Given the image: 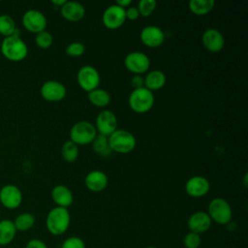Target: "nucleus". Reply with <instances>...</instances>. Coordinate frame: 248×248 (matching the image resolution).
Instances as JSON below:
<instances>
[{
    "mask_svg": "<svg viewBox=\"0 0 248 248\" xmlns=\"http://www.w3.org/2000/svg\"><path fill=\"white\" fill-rule=\"evenodd\" d=\"M66 94L65 85L56 80H47L41 87L42 97L48 102H59L65 98Z\"/></svg>",
    "mask_w": 248,
    "mask_h": 248,
    "instance_id": "ddd939ff",
    "label": "nucleus"
},
{
    "mask_svg": "<svg viewBox=\"0 0 248 248\" xmlns=\"http://www.w3.org/2000/svg\"><path fill=\"white\" fill-rule=\"evenodd\" d=\"M131 85L134 87V89L144 87V78H142L140 75H135L131 78Z\"/></svg>",
    "mask_w": 248,
    "mask_h": 248,
    "instance_id": "f704fd0d",
    "label": "nucleus"
},
{
    "mask_svg": "<svg viewBox=\"0 0 248 248\" xmlns=\"http://www.w3.org/2000/svg\"><path fill=\"white\" fill-rule=\"evenodd\" d=\"M166 76L160 70H152L144 77V87L148 90L161 89L166 84Z\"/></svg>",
    "mask_w": 248,
    "mask_h": 248,
    "instance_id": "412c9836",
    "label": "nucleus"
},
{
    "mask_svg": "<svg viewBox=\"0 0 248 248\" xmlns=\"http://www.w3.org/2000/svg\"><path fill=\"white\" fill-rule=\"evenodd\" d=\"M71 223V216L67 208L55 206L49 210L46 218L47 231L53 235H61L67 232Z\"/></svg>",
    "mask_w": 248,
    "mask_h": 248,
    "instance_id": "f257e3e1",
    "label": "nucleus"
},
{
    "mask_svg": "<svg viewBox=\"0 0 248 248\" xmlns=\"http://www.w3.org/2000/svg\"><path fill=\"white\" fill-rule=\"evenodd\" d=\"M214 5V0H190L189 9L194 15L203 16L211 12Z\"/></svg>",
    "mask_w": 248,
    "mask_h": 248,
    "instance_id": "b1692460",
    "label": "nucleus"
},
{
    "mask_svg": "<svg viewBox=\"0 0 248 248\" xmlns=\"http://www.w3.org/2000/svg\"><path fill=\"white\" fill-rule=\"evenodd\" d=\"M154 95L152 91L145 87L134 89L128 98L130 108L137 113L149 111L154 105Z\"/></svg>",
    "mask_w": 248,
    "mask_h": 248,
    "instance_id": "7ed1b4c3",
    "label": "nucleus"
},
{
    "mask_svg": "<svg viewBox=\"0 0 248 248\" xmlns=\"http://www.w3.org/2000/svg\"><path fill=\"white\" fill-rule=\"evenodd\" d=\"M1 52L3 56L11 61H21L28 54V47L19 35H12L4 38L1 43Z\"/></svg>",
    "mask_w": 248,
    "mask_h": 248,
    "instance_id": "f03ea898",
    "label": "nucleus"
},
{
    "mask_svg": "<svg viewBox=\"0 0 248 248\" xmlns=\"http://www.w3.org/2000/svg\"><path fill=\"white\" fill-rule=\"evenodd\" d=\"M16 230L14 222L9 219L0 221V246L10 244L16 237Z\"/></svg>",
    "mask_w": 248,
    "mask_h": 248,
    "instance_id": "4be33fe9",
    "label": "nucleus"
},
{
    "mask_svg": "<svg viewBox=\"0 0 248 248\" xmlns=\"http://www.w3.org/2000/svg\"><path fill=\"white\" fill-rule=\"evenodd\" d=\"M46 17L38 10H28L22 16V24L31 33H39L46 30Z\"/></svg>",
    "mask_w": 248,
    "mask_h": 248,
    "instance_id": "9d476101",
    "label": "nucleus"
},
{
    "mask_svg": "<svg viewBox=\"0 0 248 248\" xmlns=\"http://www.w3.org/2000/svg\"><path fill=\"white\" fill-rule=\"evenodd\" d=\"M157 2L155 0H140L138 3V11L141 16H149L155 11Z\"/></svg>",
    "mask_w": 248,
    "mask_h": 248,
    "instance_id": "c85d7f7f",
    "label": "nucleus"
},
{
    "mask_svg": "<svg viewBox=\"0 0 248 248\" xmlns=\"http://www.w3.org/2000/svg\"><path fill=\"white\" fill-rule=\"evenodd\" d=\"M77 80L83 90L89 92L98 88L101 77L96 68L90 65H84L78 71Z\"/></svg>",
    "mask_w": 248,
    "mask_h": 248,
    "instance_id": "0eeeda50",
    "label": "nucleus"
},
{
    "mask_svg": "<svg viewBox=\"0 0 248 248\" xmlns=\"http://www.w3.org/2000/svg\"><path fill=\"white\" fill-rule=\"evenodd\" d=\"M212 221L207 214V212L204 211H197L190 215L187 226L190 232H196V233H203L207 232L211 227Z\"/></svg>",
    "mask_w": 248,
    "mask_h": 248,
    "instance_id": "f3484780",
    "label": "nucleus"
},
{
    "mask_svg": "<svg viewBox=\"0 0 248 248\" xmlns=\"http://www.w3.org/2000/svg\"><path fill=\"white\" fill-rule=\"evenodd\" d=\"M207 214L212 222L219 225H227L232 221V209L231 204L223 198H214L207 207Z\"/></svg>",
    "mask_w": 248,
    "mask_h": 248,
    "instance_id": "39448f33",
    "label": "nucleus"
},
{
    "mask_svg": "<svg viewBox=\"0 0 248 248\" xmlns=\"http://www.w3.org/2000/svg\"><path fill=\"white\" fill-rule=\"evenodd\" d=\"M22 202L20 189L13 184L5 185L0 190V202L8 209L17 208Z\"/></svg>",
    "mask_w": 248,
    "mask_h": 248,
    "instance_id": "9b49d317",
    "label": "nucleus"
},
{
    "mask_svg": "<svg viewBox=\"0 0 248 248\" xmlns=\"http://www.w3.org/2000/svg\"><path fill=\"white\" fill-rule=\"evenodd\" d=\"M52 42H53L52 35L46 30L36 34L35 43H36L37 46L40 48H43V49L48 48L52 45Z\"/></svg>",
    "mask_w": 248,
    "mask_h": 248,
    "instance_id": "c756f323",
    "label": "nucleus"
},
{
    "mask_svg": "<svg viewBox=\"0 0 248 248\" xmlns=\"http://www.w3.org/2000/svg\"><path fill=\"white\" fill-rule=\"evenodd\" d=\"M61 155L68 163L75 162L78 157V147L72 140H67L61 147Z\"/></svg>",
    "mask_w": 248,
    "mask_h": 248,
    "instance_id": "bb28decb",
    "label": "nucleus"
},
{
    "mask_svg": "<svg viewBox=\"0 0 248 248\" xmlns=\"http://www.w3.org/2000/svg\"><path fill=\"white\" fill-rule=\"evenodd\" d=\"M144 248H158V247H155V246H146Z\"/></svg>",
    "mask_w": 248,
    "mask_h": 248,
    "instance_id": "58836bf2",
    "label": "nucleus"
},
{
    "mask_svg": "<svg viewBox=\"0 0 248 248\" xmlns=\"http://www.w3.org/2000/svg\"><path fill=\"white\" fill-rule=\"evenodd\" d=\"M51 199L57 206L68 208L74 202V196L70 188L65 185H56L51 190Z\"/></svg>",
    "mask_w": 248,
    "mask_h": 248,
    "instance_id": "aec40b11",
    "label": "nucleus"
},
{
    "mask_svg": "<svg viewBox=\"0 0 248 248\" xmlns=\"http://www.w3.org/2000/svg\"><path fill=\"white\" fill-rule=\"evenodd\" d=\"M210 190L209 181L202 175H195L190 177L185 183L186 193L193 198H202L205 196Z\"/></svg>",
    "mask_w": 248,
    "mask_h": 248,
    "instance_id": "2eb2a0df",
    "label": "nucleus"
},
{
    "mask_svg": "<svg viewBox=\"0 0 248 248\" xmlns=\"http://www.w3.org/2000/svg\"><path fill=\"white\" fill-rule=\"evenodd\" d=\"M92 143V148L93 150L100 156H108L111 153V150L108 145V137L104 135L97 134L95 139L93 140Z\"/></svg>",
    "mask_w": 248,
    "mask_h": 248,
    "instance_id": "a878e982",
    "label": "nucleus"
},
{
    "mask_svg": "<svg viewBox=\"0 0 248 248\" xmlns=\"http://www.w3.org/2000/svg\"><path fill=\"white\" fill-rule=\"evenodd\" d=\"M102 20L107 28L117 29L122 26L126 20L125 9L116 4L108 6L103 13Z\"/></svg>",
    "mask_w": 248,
    "mask_h": 248,
    "instance_id": "1a4fd4ad",
    "label": "nucleus"
},
{
    "mask_svg": "<svg viewBox=\"0 0 248 248\" xmlns=\"http://www.w3.org/2000/svg\"><path fill=\"white\" fill-rule=\"evenodd\" d=\"M85 52V46L80 42H74L67 46L66 53L69 56L78 57L81 56Z\"/></svg>",
    "mask_w": 248,
    "mask_h": 248,
    "instance_id": "2f4dec72",
    "label": "nucleus"
},
{
    "mask_svg": "<svg viewBox=\"0 0 248 248\" xmlns=\"http://www.w3.org/2000/svg\"><path fill=\"white\" fill-rule=\"evenodd\" d=\"M16 31V23L14 18L9 15L0 16V34L5 38L12 36Z\"/></svg>",
    "mask_w": 248,
    "mask_h": 248,
    "instance_id": "cd10ccee",
    "label": "nucleus"
},
{
    "mask_svg": "<svg viewBox=\"0 0 248 248\" xmlns=\"http://www.w3.org/2000/svg\"><path fill=\"white\" fill-rule=\"evenodd\" d=\"M14 225L16 227V232H27L30 229H32V227L35 224V217L32 213L29 212H23L18 214L16 219L13 221Z\"/></svg>",
    "mask_w": 248,
    "mask_h": 248,
    "instance_id": "393cba45",
    "label": "nucleus"
},
{
    "mask_svg": "<svg viewBox=\"0 0 248 248\" xmlns=\"http://www.w3.org/2000/svg\"><path fill=\"white\" fill-rule=\"evenodd\" d=\"M61 248H86V246L82 238L78 236H70L62 242Z\"/></svg>",
    "mask_w": 248,
    "mask_h": 248,
    "instance_id": "473e14b6",
    "label": "nucleus"
},
{
    "mask_svg": "<svg viewBox=\"0 0 248 248\" xmlns=\"http://www.w3.org/2000/svg\"><path fill=\"white\" fill-rule=\"evenodd\" d=\"M131 3H132L131 0H117L115 4H116L117 6L123 8V9H125V8L129 7V6L131 5Z\"/></svg>",
    "mask_w": 248,
    "mask_h": 248,
    "instance_id": "e433bc0d",
    "label": "nucleus"
},
{
    "mask_svg": "<svg viewBox=\"0 0 248 248\" xmlns=\"http://www.w3.org/2000/svg\"><path fill=\"white\" fill-rule=\"evenodd\" d=\"M125 15H126V19H130V20H135L140 16V13L137 7H129L127 10L125 9Z\"/></svg>",
    "mask_w": 248,
    "mask_h": 248,
    "instance_id": "c9c22d12",
    "label": "nucleus"
},
{
    "mask_svg": "<svg viewBox=\"0 0 248 248\" xmlns=\"http://www.w3.org/2000/svg\"><path fill=\"white\" fill-rule=\"evenodd\" d=\"M108 179L107 174L99 170L89 171L84 178L85 186L92 192H101L105 190L108 186Z\"/></svg>",
    "mask_w": 248,
    "mask_h": 248,
    "instance_id": "a211bd4d",
    "label": "nucleus"
},
{
    "mask_svg": "<svg viewBox=\"0 0 248 248\" xmlns=\"http://www.w3.org/2000/svg\"><path fill=\"white\" fill-rule=\"evenodd\" d=\"M124 65L129 72L140 75L149 69L150 59L144 52L132 51L125 56Z\"/></svg>",
    "mask_w": 248,
    "mask_h": 248,
    "instance_id": "6e6552de",
    "label": "nucleus"
},
{
    "mask_svg": "<svg viewBox=\"0 0 248 248\" xmlns=\"http://www.w3.org/2000/svg\"><path fill=\"white\" fill-rule=\"evenodd\" d=\"M140 41L148 47H158L165 41L164 31L155 25H147L143 27L140 33Z\"/></svg>",
    "mask_w": 248,
    "mask_h": 248,
    "instance_id": "4468645a",
    "label": "nucleus"
},
{
    "mask_svg": "<svg viewBox=\"0 0 248 248\" xmlns=\"http://www.w3.org/2000/svg\"><path fill=\"white\" fill-rule=\"evenodd\" d=\"M60 13L69 21H78L85 16V8L77 1H66L61 6Z\"/></svg>",
    "mask_w": 248,
    "mask_h": 248,
    "instance_id": "6ab92c4d",
    "label": "nucleus"
},
{
    "mask_svg": "<svg viewBox=\"0 0 248 248\" xmlns=\"http://www.w3.org/2000/svg\"><path fill=\"white\" fill-rule=\"evenodd\" d=\"M96 136L97 130L89 121H78L75 123L70 130V140L75 142L77 145L91 143Z\"/></svg>",
    "mask_w": 248,
    "mask_h": 248,
    "instance_id": "423d86ee",
    "label": "nucleus"
},
{
    "mask_svg": "<svg viewBox=\"0 0 248 248\" xmlns=\"http://www.w3.org/2000/svg\"><path fill=\"white\" fill-rule=\"evenodd\" d=\"M95 128L97 130V133H99L100 135L108 137L117 128V118L115 114L108 109H104L100 111L96 118Z\"/></svg>",
    "mask_w": 248,
    "mask_h": 248,
    "instance_id": "f8f14e48",
    "label": "nucleus"
},
{
    "mask_svg": "<svg viewBox=\"0 0 248 248\" xmlns=\"http://www.w3.org/2000/svg\"><path fill=\"white\" fill-rule=\"evenodd\" d=\"M25 248H47V246L43 240L38 238H33L26 243Z\"/></svg>",
    "mask_w": 248,
    "mask_h": 248,
    "instance_id": "72a5a7b5",
    "label": "nucleus"
},
{
    "mask_svg": "<svg viewBox=\"0 0 248 248\" xmlns=\"http://www.w3.org/2000/svg\"><path fill=\"white\" fill-rule=\"evenodd\" d=\"M66 2V0H51V3L53 5H56V6H62L64 3Z\"/></svg>",
    "mask_w": 248,
    "mask_h": 248,
    "instance_id": "4c0bfd02",
    "label": "nucleus"
},
{
    "mask_svg": "<svg viewBox=\"0 0 248 248\" xmlns=\"http://www.w3.org/2000/svg\"><path fill=\"white\" fill-rule=\"evenodd\" d=\"M108 145L111 151L117 153H129L136 147L135 136L126 130H115L108 137Z\"/></svg>",
    "mask_w": 248,
    "mask_h": 248,
    "instance_id": "20e7f679",
    "label": "nucleus"
},
{
    "mask_svg": "<svg viewBox=\"0 0 248 248\" xmlns=\"http://www.w3.org/2000/svg\"><path fill=\"white\" fill-rule=\"evenodd\" d=\"M88 100L89 102L99 108L107 107L110 102L109 93L102 88H96L92 91L88 92Z\"/></svg>",
    "mask_w": 248,
    "mask_h": 248,
    "instance_id": "5701e85b",
    "label": "nucleus"
},
{
    "mask_svg": "<svg viewBox=\"0 0 248 248\" xmlns=\"http://www.w3.org/2000/svg\"><path fill=\"white\" fill-rule=\"evenodd\" d=\"M202 244L201 234L189 232L183 237V245L185 248H199Z\"/></svg>",
    "mask_w": 248,
    "mask_h": 248,
    "instance_id": "7c9ffc66",
    "label": "nucleus"
},
{
    "mask_svg": "<svg viewBox=\"0 0 248 248\" xmlns=\"http://www.w3.org/2000/svg\"><path fill=\"white\" fill-rule=\"evenodd\" d=\"M202 43L207 50L218 52L225 46V38L218 29L208 28L202 35Z\"/></svg>",
    "mask_w": 248,
    "mask_h": 248,
    "instance_id": "dca6fc26",
    "label": "nucleus"
}]
</instances>
